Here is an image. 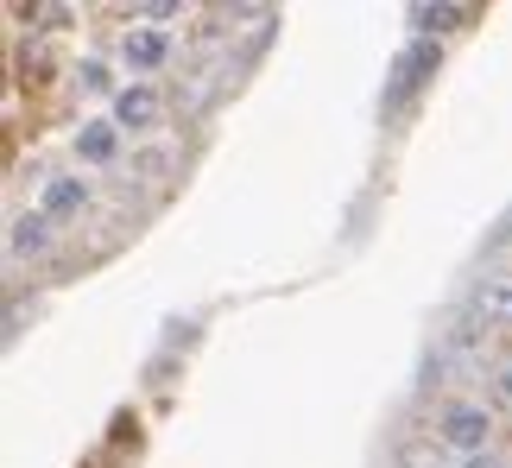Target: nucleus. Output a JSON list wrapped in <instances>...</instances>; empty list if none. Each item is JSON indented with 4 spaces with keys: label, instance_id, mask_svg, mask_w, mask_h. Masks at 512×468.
<instances>
[{
    "label": "nucleus",
    "instance_id": "obj_1",
    "mask_svg": "<svg viewBox=\"0 0 512 468\" xmlns=\"http://www.w3.org/2000/svg\"><path fill=\"white\" fill-rule=\"evenodd\" d=\"M494 431H500V424H494V412H487L481 399H437V405H430V443H443L456 462L500 450Z\"/></svg>",
    "mask_w": 512,
    "mask_h": 468
},
{
    "label": "nucleus",
    "instance_id": "obj_2",
    "mask_svg": "<svg viewBox=\"0 0 512 468\" xmlns=\"http://www.w3.org/2000/svg\"><path fill=\"white\" fill-rule=\"evenodd\" d=\"M171 57H177V38L165 26H121V38H114V64L127 70V83H152Z\"/></svg>",
    "mask_w": 512,
    "mask_h": 468
},
{
    "label": "nucleus",
    "instance_id": "obj_3",
    "mask_svg": "<svg viewBox=\"0 0 512 468\" xmlns=\"http://www.w3.org/2000/svg\"><path fill=\"white\" fill-rule=\"evenodd\" d=\"M165 89L159 83H127L121 95H114V108H108V121L127 133V140H159L165 133Z\"/></svg>",
    "mask_w": 512,
    "mask_h": 468
},
{
    "label": "nucleus",
    "instance_id": "obj_4",
    "mask_svg": "<svg viewBox=\"0 0 512 468\" xmlns=\"http://www.w3.org/2000/svg\"><path fill=\"white\" fill-rule=\"evenodd\" d=\"M70 152H76V165L83 171H114L121 165V152H127V133L108 121V114H83V121L70 127Z\"/></svg>",
    "mask_w": 512,
    "mask_h": 468
},
{
    "label": "nucleus",
    "instance_id": "obj_5",
    "mask_svg": "<svg viewBox=\"0 0 512 468\" xmlns=\"http://www.w3.org/2000/svg\"><path fill=\"white\" fill-rule=\"evenodd\" d=\"M89 203H95V190H89L83 171H45V178H38V209H45L57 228H64V222H83Z\"/></svg>",
    "mask_w": 512,
    "mask_h": 468
},
{
    "label": "nucleus",
    "instance_id": "obj_6",
    "mask_svg": "<svg viewBox=\"0 0 512 468\" xmlns=\"http://www.w3.org/2000/svg\"><path fill=\"white\" fill-rule=\"evenodd\" d=\"M468 310H475V323H487V329H512V266L475 272V285H468Z\"/></svg>",
    "mask_w": 512,
    "mask_h": 468
},
{
    "label": "nucleus",
    "instance_id": "obj_7",
    "mask_svg": "<svg viewBox=\"0 0 512 468\" xmlns=\"http://www.w3.org/2000/svg\"><path fill=\"white\" fill-rule=\"evenodd\" d=\"M51 241H57V222H51L38 203L19 209V216L7 222V260H19V266H26V260H45Z\"/></svg>",
    "mask_w": 512,
    "mask_h": 468
},
{
    "label": "nucleus",
    "instance_id": "obj_8",
    "mask_svg": "<svg viewBox=\"0 0 512 468\" xmlns=\"http://www.w3.org/2000/svg\"><path fill=\"white\" fill-rule=\"evenodd\" d=\"M114 70H121V64H114V57H102V51H83V64H76V89L114 108V95L127 89V83H121V76H114Z\"/></svg>",
    "mask_w": 512,
    "mask_h": 468
},
{
    "label": "nucleus",
    "instance_id": "obj_9",
    "mask_svg": "<svg viewBox=\"0 0 512 468\" xmlns=\"http://www.w3.org/2000/svg\"><path fill=\"white\" fill-rule=\"evenodd\" d=\"M437 57H443L437 45H411V51L399 57V76H392V89H386L392 102H399V95H411V89H418V83H424V70H437Z\"/></svg>",
    "mask_w": 512,
    "mask_h": 468
},
{
    "label": "nucleus",
    "instance_id": "obj_10",
    "mask_svg": "<svg viewBox=\"0 0 512 468\" xmlns=\"http://www.w3.org/2000/svg\"><path fill=\"white\" fill-rule=\"evenodd\" d=\"M399 468H462V462H449V450L443 443H405V456H399Z\"/></svg>",
    "mask_w": 512,
    "mask_h": 468
},
{
    "label": "nucleus",
    "instance_id": "obj_11",
    "mask_svg": "<svg viewBox=\"0 0 512 468\" xmlns=\"http://www.w3.org/2000/svg\"><path fill=\"white\" fill-rule=\"evenodd\" d=\"M487 380H494V399H500V405H512V355H500Z\"/></svg>",
    "mask_w": 512,
    "mask_h": 468
},
{
    "label": "nucleus",
    "instance_id": "obj_12",
    "mask_svg": "<svg viewBox=\"0 0 512 468\" xmlns=\"http://www.w3.org/2000/svg\"><path fill=\"white\" fill-rule=\"evenodd\" d=\"M462 468H512V450H487V456H468Z\"/></svg>",
    "mask_w": 512,
    "mask_h": 468
}]
</instances>
